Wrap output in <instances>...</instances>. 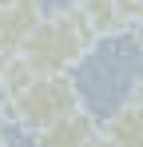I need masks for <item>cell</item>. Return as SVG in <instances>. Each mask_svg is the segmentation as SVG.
<instances>
[{"label":"cell","mask_w":143,"mask_h":147,"mask_svg":"<svg viewBox=\"0 0 143 147\" xmlns=\"http://www.w3.org/2000/svg\"><path fill=\"white\" fill-rule=\"evenodd\" d=\"M139 80L131 84V96L99 123V135L111 147H143V107H139Z\"/></svg>","instance_id":"obj_5"},{"label":"cell","mask_w":143,"mask_h":147,"mask_svg":"<svg viewBox=\"0 0 143 147\" xmlns=\"http://www.w3.org/2000/svg\"><path fill=\"white\" fill-rule=\"evenodd\" d=\"M95 131H99V119H95L88 107H76L64 119H52L48 127L32 131V135H36L32 147H84Z\"/></svg>","instance_id":"obj_6"},{"label":"cell","mask_w":143,"mask_h":147,"mask_svg":"<svg viewBox=\"0 0 143 147\" xmlns=\"http://www.w3.org/2000/svg\"><path fill=\"white\" fill-rule=\"evenodd\" d=\"M76 107H84L80 84L72 80V72H52V76H32L28 88H24L4 111L20 123L24 131H40V127H48L52 119H64Z\"/></svg>","instance_id":"obj_2"},{"label":"cell","mask_w":143,"mask_h":147,"mask_svg":"<svg viewBox=\"0 0 143 147\" xmlns=\"http://www.w3.org/2000/svg\"><path fill=\"white\" fill-rule=\"evenodd\" d=\"M72 8L92 28L95 40L139 32V0H72Z\"/></svg>","instance_id":"obj_3"},{"label":"cell","mask_w":143,"mask_h":147,"mask_svg":"<svg viewBox=\"0 0 143 147\" xmlns=\"http://www.w3.org/2000/svg\"><path fill=\"white\" fill-rule=\"evenodd\" d=\"M0 60H4V56H0Z\"/></svg>","instance_id":"obj_11"},{"label":"cell","mask_w":143,"mask_h":147,"mask_svg":"<svg viewBox=\"0 0 143 147\" xmlns=\"http://www.w3.org/2000/svg\"><path fill=\"white\" fill-rule=\"evenodd\" d=\"M99 44L92 36V28L80 20L76 8H56L44 12L40 24L32 28V36L24 40L20 60L32 68L36 76H52V72H72L84 56H92V48Z\"/></svg>","instance_id":"obj_1"},{"label":"cell","mask_w":143,"mask_h":147,"mask_svg":"<svg viewBox=\"0 0 143 147\" xmlns=\"http://www.w3.org/2000/svg\"><path fill=\"white\" fill-rule=\"evenodd\" d=\"M84 147H111V143H107V139H103V135L95 131V135H92V139H88V143H84Z\"/></svg>","instance_id":"obj_8"},{"label":"cell","mask_w":143,"mask_h":147,"mask_svg":"<svg viewBox=\"0 0 143 147\" xmlns=\"http://www.w3.org/2000/svg\"><path fill=\"white\" fill-rule=\"evenodd\" d=\"M0 4H8V0H0Z\"/></svg>","instance_id":"obj_10"},{"label":"cell","mask_w":143,"mask_h":147,"mask_svg":"<svg viewBox=\"0 0 143 147\" xmlns=\"http://www.w3.org/2000/svg\"><path fill=\"white\" fill-rule=\"evenodd\" d=\"M32 76H36V72L24 64L20 56H4V60H0V107H8L12 99L20 96Z\"/></svg>","instance_id":"obj_7"},{"label":"cell","mask_w":143,"mask_h":147,"mask_svg":"<svg viewBox=\"0 0 143 147\" xmlns=\"http://www.w3.org/2000/svg\"><path fill=\"white\" fill-rule=\"evenodd\" d=\"M0 147H8V135H4V123H0Z\"/></svg>","instance_id":"obj_9"},{"label":"cell","mask_w":143,"mask_h":147,"mask_svg":"<svg viewBox=\"0 0 143 147\" xmlns=\"http://www.w3.org/2000/svg\"><path fill=\"white\" fill-rule=\"evenodd\" d=\"M40 16H44L40 0H8V4H0V56H20L24 40L40 24Z\"/></svg>","instance_id":"obj_4"}]
</instances>
